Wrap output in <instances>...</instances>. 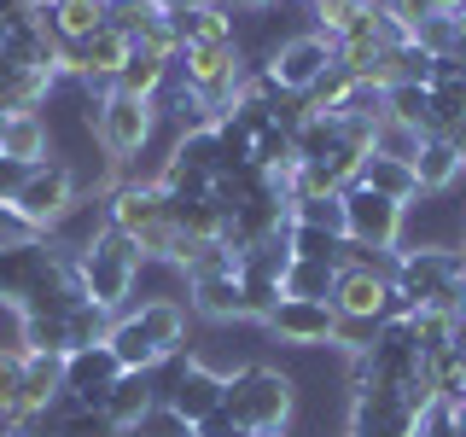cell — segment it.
<instances>
[{"mask_svg":"<svg viewBox=\"0 0 466 437\" xmlns=\"http://www.w3.org/2000/svg\"><path fill=\"white\" fill-rule=\"evenodd\" d=\"M222 414H228L239 432H251V437L286 432L291 414H298V379L280 373V368H262V361H251V368L228 373Z\"/></svg>","mask_w":466,"mask_h":437,"instance_id":"obj_1","label":"cell"},{"mask_svg":"<svg viewBox=\"0 0 466 437\" xmlns=\"http://www.w3.org/2000/svg\"><path fill=\"white\" fill-rule=\"evenodd\" d=\"M76 269H82V291L99 303V310L128 315V298H135V280H140L146 257H140V245L128 239L123 228H111V222H106V228L94 233V239L82 245Z\"/></svg>","mask_w":466,"mask_h":437,"instance_id":"obj_2","label":"cell"},{"mask_svg":"<svg viewBox=\"0 0 466 437\" xmlns=\"http://www.w3.org/2000/svg\"><path fill=\"white\" fill-rule=\"evenodd\" d=\"M106 222L123 228L128 239L140 245L146 262H175V245H181V233H175V222H169V198L157 193V181L111 187V193H106Z\"/></svg>","mask_w":466,"mask_h":437,"instance_id":"obj_3","label":"cell"},{"mask_svg":"<svg viewBox=\"0 0 466 437\" xmlns=\"http://www.w3.org/2000/svg\"><path fill=\"white\" fill-rule=\"evenodd\" d=\"M87 135H94V146L111 164H135L157 135V111H152V99H135V94L111 87V94L87 99Z\"/></svg>","mask_w":466,"mask_h":437,"instance_id":"obj_4","label":"cell"},{"mask_svg":"<svg viewBox=\"0 0 466 437\" xmlns=\"http://www.w3.org/2000/svg\"><path fill=\"white\" fill-rule=\"evenodd\" d=\"M332 36H320V29H309V36H286L280 47H268L262 58H251V65L268 76L280 94H291V99H309V87L327 76V65H332Z\"/></svg>","mask_w":466,"mask_h":437,"instance_id":"obj_5","label":"cell"},{"mask_svg":"<svg viewBox=\"0 0 466 437\" xmlns=\"http://www.w3.org/2000/svg\"><path fill=\"white\" fill-rule=\"evenodd\" d=\"M402 233H408V204L397 198H379L373 187H344V239L350 245H368V251L397 257L402 251Z\"/></svg>","mask_w":466,"mask_h":437,"instance_id":"obj_6","label":"cell"},{"mask_svg":"<svg viewBox=\"0 0 466 437\" xmlns=\"http://www.w3.org/2000/svg\"><path fill=\"white\" fill-rule=\"evenodd\" d=\"M82 198V181H76V169L65 164V158H41L35 169H29V181H24V193L12 198L18 204V210L29 216V222H35L41 233H47L58 216L70 210V204Z\"/></svg>","mask_w":466,"mask_h":437,"instance_id":"obj_7","label":"cell"},{"mask_svg":"<svg viewBox=\"0 0 466 437\" xmlns=\"http://www.w3.org/2000/svg\"><path fill=\"white\" fill-rule=\"evenodd\" d=\"M332 320H339V310L327 298H280L262 315V327L291 350H332Z\"/></svg>","mask_w":466,"mask_h":437,"instance_id":"obj_8","label":"cell"},{"mask_svg":"<svg viewBox=\"0 0 466 437\" xmlns=\"http://www.w3.org/2000/svg\"><path fill=\"white\" fill-rule=\"evenodd\" d=\"M390 262H397V257H390ZM390 262H344L339 280H332V310H339V315H373V320H385Z\"/></svg>","mask_w":466,"mask_h":437,"instance_id":"obj_9","label":"cell"},{"mask_svg":"<svg viewBox=\"0 0 466 437\" xmlns=\"http://www.w3.org/2000/svg\"><path fill=\"white\" fill-rule=\"evenodd\" d=\"M350 437H420V420L397 391H350Z\"/></svg>","mask_w":466,"mask_h":437,"instance_id":"obj_10","label":"cell"},{"mask_svg":"<svg viewBox=\"0 0 466 437\" xmlns=\"http://www.w3.org/2000/svg\"><path fill=\"white\" fill-rule=\"evenodd\" d=\"M222 397H228V373L193 356V368L181 373V385H175V397H169L164 408H175V414H181L187 426H198V420L222 414Z\"/></svg>","mask_w":466,"mask_h":437,"instance_id":"obj_11","label":"cell"},{"mask_svg":"<svg viewBox=\"0 0 466 437\" xmlns=\"http://www.w3.org/2000/svg\"><path fill=\"white\" fill-rule=\"evenodd\" d=\"M123 379V368H116V356H111V344H94V350H70L65 356V391L76 402L87 408H99L106 402V391Z\"/></svg>","mask_w":466,"mask_h":437,"instance_id":"obj_12","label":"cell"},{"mask_svg":"<svg viewBox=\"0 0 466 437\" xmlns=\"http://www.w3.org/2000/svg\"><path fill=\"white\" fill-rule=\"evenodd\" d=\"M187 310L204 315V320H251V310H245V291H239V269L193 280V286H187Z\"/></svg>","mask_w":466,"mask_h":437,"instance_id":"obj_13","label":"cell"},{"mask_svg":"<svg viewBox=\"0 0 466 437\" xmlns=\"http://www.w3.org/2000/svg\"><path fill=\"white\" fill-rule=\"evenodd\" d=\"M157 408V391H152V373H123L116 385L106 391V402H99V414L111 420L116 432H135L146 414Z\"/></svg>","mask_w":466,"mask_h":437,"instance_id":"obj_14","label":"cell"},{"mask_svg":"<svg viewBox=\"0 0 466 437\" xmlns=\"http://www.w3.org/2000/svg\"><path fill=\"white\" fill-rule=\"evenodd\" d=\"M140 320V332L152 339L164 356H175V350H187V303L181 298H146L140 310H128Z\"/></svg>","mask_w":466,"mask_h":437,"instance_id":"obj_15","label":"cell"},{"mask_svg":"<svg viewBox=\"0 0 466 437\" xmlns=\"http://www.w3.org/2000/svg\"><path fill=\"white\" fill-rule=\"evenodd\" d=\"M461 169H466V158H461L443 135H426V140H420V152H414V181H420V193H449V187L461 181Z\"/></svg>","mask_w":466,"mask_h":437,"instance_id":"obj_16","label":"cell"},{"mask_svg":"<svg viewBox=\"0 0 466 437\" xmlns=\"http://www.w3.org/2000/svg\"><path fill=\"white\" fill-rule=\"evenodd\" d=\"M0 158H18V164H41V158H53V123L41 111H18L6 123Z\"/></svg>","mask_w":466,"mask_h":437,"instance_id":"obj_17","label":"cell"},{"mask_svg":"<svg viewBox=\"0 0 466 437\" xmlns=\"http://www.w3.org/2000/svg\"><path fill=\"white\" fill-rule=\"evenodd\" d=\"M361 187H373L379 198H397V204H414L420 198V181H414V164H402V158H379L368 152L361 158Z\"/></svg>","mask_w":466,"mask_h":437,"instance_id":"obj_18","label":"cell"},{"mask_svg":"<svg viewBox=\"0 0 466 437\" xmlns=\"http://www.w3.org/2000/svg\"><path fill=\"white\" fill-rule=\"evenodd\" d=\"M106 344H111V356H116V368H123V373H152L157 361H164V350H157V344L140 332V320H135V315H116Z\"/></svg>","mask_w":466,"mask_h":437,"instance_id":"obj_19","label":"cell"},{"mask_svg":"<svg viewBox=\"0 0 466 437\" xmlns=\"http://www.w3.org/2000/svg\"><path fill=\"white\" fill-rule=\"evenodd\" d=\"M41 24H47L58 41H87L94 29H106V0H53V6L41 12Z\"/></svg>","mask_w":466,"mask_h":437,"instance_id":"obj_20","label":"cell"},{"mask_svg":"<svg viewBox=\"0 0 466 437\" xmlns=\"http://www.w3.org/2000/svg\"><path fill=\"white\" fill-rule=\"evenodd\" d=\"M169 76H175V65H169V58H157V53L135 47V53H128V65L116 70V82H111V87H116V94H135V99H157Z\"/></svg>","mask_w":466,"mask_h":437,"instance_id":"obj_21","label":"cell"},{"mask_svg":"<svg viewBox=\"0 0 466 437\" xmlns=\"http://www.w3.org/2000/svg\"><path fill=\"white\" fill-rule=\"evenodd\" d=\"M169 29L181 47H204V41H239L233 36V12H216V6H187V12H169Z\"/></svg>","mask_w":466,"mask_h":437,"instance_id":"obj_22","label":"cell"},{"mask_svg":"<svg viewBox=\"0 0 466 437\" xmlns=\"http://www.w3.org/2000/svg\"><path fill=\"white\" fill-rule=\"evenodd\" d=\"M169 222H175L181 239H222L228 210L216 198H169Z\"/></svg>","mask_w":466,"mask_h":437,"instance_id":"obj_23","label":"cell"},{"mask_svg":"<svg viewBox=\"0 0 466 437\" xmlns=\"http://www.w3.org/2000/svg\"><path fill=\"white\" fill-rule=\"evenodd\" d=\"M18 344L35 350V356H70V315H58V310L18 315Z\"/></svg>","mask_w":466,"mask_h":437,"instance_id":"obj_24","label":"cell"},{"mask_svg":"<svg viewBox=\"0 0 466 437\" xmlns=\"http://www.w3.org/2000/svg\"><path fill=\"white\" fill-rule=\"evenodd\" d=\"M286 222L298 228H320L332 239H344V193H309V198H291L286 204Z\"/></svg>","mask_w":466,"mask_h":437,"instance_id":"obj_25","label":"cell"},{"mask_svg":"<svg viewBox=\"0 0 466 437\" xmlns=\"http://www.w3.org/2000/svg\"><path fill=\"white\" fill-rule=\"evenodd\" d=\"M385 117H390V123H402V128H420V135H426V128H431V87H420V82H390V87H385Z\"/></svg>","mask_w":466,"mask_h":437,"instance_id":"obj_26","label":"cell"},{"mask_svg":"<svg viewBox=\"0 0 466 437\" xmlns=\"http://www.w3.org/2000/svg\"><path fill=\"white\" fill-rule=\"evenodd\" d=\"M332 280H339V262H303V257H291L286 298H327L332 303Z\"/></svg>","mask_w":466,"mask_h":437,"instance_id":"obj_27","label":"cell"},{"mask_svg":"<svg viewBox=\"0 0 466 437\" xmlns=\"http://www.w3.org/2000/svg\"><path fill=\"white\" fill-rule=\"evenodd\" d=\"M455 327H461V315H443V310H420L414 320H408L420 356H443V350H455Z\"/></svg>","mask_w":466,"mask_h":437,"instance_id":"obj_28","label":"cell"},{"mask_svg":"<svg viewBox=\"0 0 466 437\" xmlns=\"http://www.w3.org/2000/svg\"><path fill=\"white\" fill-rule=\"evenodd\" d=\"M111 310H99L94 298H82L76 310H70V350H94V344H106L111 339Z\"/></svg>","mask_w":466,"mask_h":437,"instance_id":"obj_29","label":"cell"},{"mask_svg":"<svg viewBox=\"0 0 466 437\" xmlns=\"http://www.w3.org/2000/svg\"><path fill=\"white\" fill-rule=\"evenodd\" d=\"M379 332H385V320H373V315H339V320H332V350H344V356H368Z\"/></svg>","mask_w":466,"mask_h":437,"instance_id":"obj_30","label":"cell"},{"mask_svg":"<svg viewBox=\"0 0 466 437\" xmlns=\"http://www.w3.org/2000/svg\"><path fill=\"white\" fill-rule=\"evenodd\" d=\"M286 239H291V257H303V262H344V239H332V233H320V228L291 222Z\"/></svg>","mask_w":466,"mask_h":437,"instance_id":"obj_31","label":"cell"},{"mask_svg":"<svg viewBox=\"0 0 466 437\" xmlns=\"http://www.w3.org/2000/svg\"><path fill=\"white\" fill-rule=\"evenodd\" d=\"M420 140H426L420 128H402V123H390V117L373 128V152H379V158H402V164H414Z\"/></svg>","mask_w":466,"mask_h":437,"instance_id":"obj_32","label":"cell"},{"mask_svg":"<svg viewBox=\"0 0 466 437\" xmlns=\"http://www.w3.org/2000/svg\"><path fill=\"white\" fill-rule=\"evenodd\" d=\"M24 368H29V350L24 344H0V408H18Z\"/></svg>","mask_w":466,"mask_h":437,"instance_id":"obj_33","label":"cell"},{"mask_svg":"<svg viewBox=\"0 0 466 437\" xmlns=\"http://www.w3.org/2000/svg\"><path fill=\"white\" fill-rule=\"evenodd\" d=\"M414 41H420L431 58H455V53H461V24H455V18H426V24L414 29Z\"/></svg>","mask_w":466,"mask_h":437,"instance_id":"obj_34","label":"cell"},{"mask_svg":"<svg viewBox=\"0 0 466 437\" xmlns=\"http://www.w3.org/2000/svg\"><path fill=\"white\" fill-rule=\"evenodd\" d=\"M368 6H373V0H315L320 36H332V41H339V36H344V29L356 24V18H361V12H368Z\"/></svg>","mask_w":466,"mask_h":437,"instance_id":"obj_35","label":"cell"},{"mask_svg":"<svg viewBox=\"0 0 466 437\" xmlns=\"http://www.w3.org/2000/svg\"><path fill=\"white\" fill-rule=\"evenodd\" d=\"M29 239H47V233L29 222L18 204H0V251H6V245H29Z\"/></svg>","mask_w":466,"mask_h":437,"instance_id":"obj_36","label":"cell"},{"mask_svg":"<svg viewBox=\"0 0 466 437\" xmlns=\"http://www.w3.org/2000/svg\"><path fill=\"white\" fill-rule=\"evenodd\" d=\"M123 437H193V426H187L175 408H152V414H146L135 432H123Z\"/></svg>","mask_w":466,"mask_h":437,"instance_id":"obj_37","label":"cell"},{"mask_svg":"<svg viewBox=\"0 0 466 437\" xmlns=\"http://www.w3.org/2000/svg\"><path fill=\"white\" fill-rule=\"evenodd\" d=\"M29 169H35V164H18V158H0V204H12V198L24 193Z\"/></svg>","mask_w":466,"mask_h":437,"instance_id":"obj_38","label":"cell"},{"mask_svg":"<svg viewBox=\"0 0 466 437\" xmlns=\"http://www.w3.org/2000/svg\"><path fill=\"white\" fill-rule=\"evenodd\" d=\"M420 437H461L455 420H449V408H431L426 420H420Z\"/></svg>","mask_w":466,"mask_h":437,"instance_id":"obj_39","label":"cell"},{"mask_svg":"<svg viewBox=\"0 0 466 437\" xmlns=\"http://www.w3.org/2000/svg\"><path fill=\"white\" fill-rule=\"evenodd\" d=\"M449 420H455V432L466 437V402H449Z\"/></svg>","mask_w":466,"mask_h":437,"instance_id":"obj_40","label":"cell"},{"mask_svg":"<svg viewBox=\"0 0 466 437\" xmlns=\"http://www.w3.org/2000/svg\"><path fill=\"white\" fill-rule=\"evenodd\" d=\"M164 12H187V6H204V0H157Z\"/></svg>","mask_w":466,"mask_h":437,"instance_id":"obj_41","label":"cell"},{"mask_svg":"<svg viewBox=\"0 0 466 437\" xmlns=\"http://www.w3.org/2000/svg\"><path fill=\"white\" fill-rule=\"evenodd\" d=\"M233 6H239V12H268L274 0H233Z\"/></svg>","mask_w":466,"mask_h":437,"instance_id":"obj_42","label":"cell"},{"mask_svg":"<svg viewBox=\"0 0 466 437\" xmlns=\"http://www.w3.org/2000/svg\"><path fill=\"white\" fill-rule=\"evenodd\" d=\"M455 350L466 356V315H461V327H455Z\"/></svg>","mask_w":466,"mask_h":437,"instance_id":"obj_43","label":"cell"},{"mask_svg":"<svg viewBox=\"0 0 466 437\" xmlns=\"http://www.w3.org/2000/svg\"><path fill=\"white\" fill-rule=\"evenodd\" d=\"M6 123H12V111H6V106H0V140H6Z\"/></svg>","mask_w":466,"mask_h":437,"instance_id":"obj_44","label":"cell"},{"mask_svg":"<svg viewBox=\"0 0 466 437\" xmlns=\"http://www.w3.org/2000/svg\"><path fill=\"white\" fill-rule=\"evenodd\" d=\"M222 437H251V432H239V426H228V432H222Z\"/></svg>","mask_w":466,"mask_h":437,"instance_id":"obj_45","label":"cell"},{"mask_svg":"<svg viewBox=\"0 0 466 437\" xmlns=\"http://www.w3.org/2000/svg\"><path fill=\"white\" fill-rule=\"evenodd\" d=\"M268 437H291V432H268Z\"/></svg>","mask_w":466,"mask_h":437,"instance_id":"obj_46","label":"cell"},{"mask_svg":"<svg viewBox=\"0 0 466 437\" xmlns=\"http://www.w3.org/2000/svg\"><path fill=\"white\" fill-rule=\"evenodd\" d=\"M128 6H146V0H128Z\"/></svg>","mask_w":466,"mask_h":437,"instance_id":"obj_47","label":"cell"},{"mask_svg":"<svg viewBox=\"0 0 466 437\" xmlns=\"http://www.w3.org/2000/svg\"><path fill=\"white\" fill-rule=\"evenodd\" d=\"M309 6H315V0H309Z\"/></svg>","mask_w":466,"mask_h":437,"instance_id":"obj_48","label":"cell"},{"mask_svg":"<svg viewBox=\"0 0 466 437\" xmlns=\"http://www.w3.org/2000/svg\"><path fill=\"white\" fill-rule=\"evenodd\" d=\"M116 437H123V432H116Z\"/></svg>","mask_w":466,"mask_h":437,"instance_id":"obj_49","label":"cell"}]
</instances>
